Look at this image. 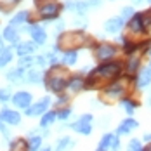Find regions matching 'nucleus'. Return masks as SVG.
I'll return each mask as SVG.
<instances>
[{
    "label": "nucleus",
    "instance_id": "3",
    "mask_svg": "<svg viewBox=\"0 0 151 151\" xmlns=\"http://www.w3.org/2000/svg\"><path fill=\"white\" fill-rule=\"evenodd\" d=\"M83 44H85V37L80 31H66V33H63L59 37L56 49L63 47L64 50H78V47L83 45Z\"/></svg>",
    "mask_w": 151,
    "mask_h": 151
},
{
    "label": "nucleus",
    "instance_id": "38",
    "mask_svg": "<svg viewBox=\"0 0 151 151\" xmlns=\"http://www.w3.org/2000/svg\"><path fill=\"white\" fill-rule=\"evenodd\" d=\"M64 103H68V96L61 94L59 97H58V101H56V106H61V104H64Z\"/></svg>",
    "mask_w": 151,
    "mask_h": 151
},
{
    "label": "nucleus",
    "instance_id": "19",
    "mask_svg": "<svg viewBox=\"0 0 151 151\" xmlns=\"http://www.w3.org/2000/svg\"><path fill=\"white\" fill-rule=\"evenodd\" d=\"M26 141H28V150L30 151H40L42 150V141H44V137H42V134H40L38 130L30 132L28 137H26Z\"/></svg>",
    "mask_w": 151,
    "mask_h": 151
},
{
    "label": "nucleus",
    "instance_id": "28",
    "mask_svg": "<svg viewBox=\"0 0 151 151\" xmlns=\"http://www.w3.org/2000/svg\"><path fill=\"white\" fill-rule=\"evenodd\" d=\"M115 139H116V134H104V136L101 137V141H99V150L103 151H111V148H113V142H115Z\"/></svg>",
    "mask_w": 151,
    "mask_h": 151
},
{
    "label": "nucleus",
    "instance_id": "43",
    "mask_svg": "<svg viewBox=\"0 0 151 151\" xmlns=\"http://www.w3.org/2000/svg\"><path fill=\"white\" fill-rule=\"evenodd\" d=\"M4 42H5V40H4V37H0V50H4V49H5V47H4Z\"/></svg>",
    "mask_w": 151,
    "mask_h": 151
},
{
    "label": "nucleus",
    "instance_id": "39",
    "mask_svg": "<svg viewBox=\"0 0 151 151\" xmlns=\"http://www.w3.org/2000/svg\"><path fill=\"white\" fill-rule=\"evenodd\" d=\"M87 5H89V9L91 7H99L101 5V0H87Z\"/></svg>",
    "mask_w": 151,
    "mask_h": 151
},
{
    "label": "nucleus",
    "instance_id": "36",
    "mask_svg": "<svg viewBox=\"0 0 151 151\" xmlns=\"http://www.w3.org/2000/svg\"><path fill=\"white\" fill-rule=\"evenodd\" d=\"M134 14H136V12H134V9H132L130 5H127V7H123V9L120 11V17L123 19V21H125V19H129V21H130V19L134 17Z\"/></svg>",
    "mask_w": 151,
    "mask_h": 151
},
{
    "label": "nucleus",
    "instance_id": "4",
    "mask_svg": "<svg viewBox=\"0 0 151 151\" xmlns=\"http://www.w3.org/2000/svg\"><path fill=\"white\" fill-rule=\"evenodd\" d=\"M37 7H38V16L44 21H52V19H56L59 16L61 9L64 5H61L58 0H50V2H44V4L37 5Z\"/></svg>",
    "mask_w": 151,
    "mask_h": 151
},
{
    "label": "nucleus",
    "instance_id": "32",
    "mask_svg": "<svg viewBox=\"0 0 151 151\" xmlns=\"http://www.w3.org/2000/svg\"><path fill=\"white\" fill-rule=\"evenodd\" d=\"M33 64H35V58L33 56H24V58H19V61H17V66L24 68V70L33 68Z\"/></svg>",
    "mask_w": 151,
    "mask_h": 151
},
{
    "label": "nucleus",
    "instance_id": "14",
    "mask_svg": "<svg viewBox=\"0 0 151 151\" xmlns=\"http://www.w3.org/2000/svg\"><path fill=\"white\" fill-rule=\"evenodd\" d=\"M64 9L75 12L76 16H85V12L89 11V5H87V0H68L64 4Z\"/></svg>",
    "mask_w": 151,
    "mask_h": 151
},
{
    "label": "nucleus",
    "instance_id": "6",
    "mask_svg": "<svg viewBox=\"0 0 151 151\" xmlns=\"http://www.w3.org/2000/svg\"><path fill=\"white\" fill-rule=\"evenodd\" d=\"M92 122H94V116H92L91 113H85V115H82L80 118L73 123H70L68 127L71 129V130H75L78 134H82V136H91L92 132Z\"/></svg>",
    "mask_w": 151,
    "mask_h": 151
},
{
    "label": "nucleus",
    "instance_id": "46",
    "mask_svg": "<svg viewBox=\"0 0 151 151\" xmlns=\"http://www.w3.org/2000/svg\"><path fill=\"white\" fill-rule=\"evenodd\" d=\"M132 2H134V4H141V2H142V0H132Z\"/></svg>",
    "mask_w": 151,
    "mask_h": 151
},
{
    "label": "nucleus",
    "instance_id": "11",
    "mask_svg": "<svg viewBox=\"0 0 151 151\" xmlns=\"http://www.w3.org/2000/svg\"><path fill=\"white\" fill-rule=\"evenodd\" d=\"M127 28H129V31H130L132 35H142V33H146V31H148V28L144 26L142 12H136V14H134V17L129 21Z\"/></svg>",
    "mask_w": 151,
    "mask_h": 151
},
{
    "label": "nucleus",
    "instance_id": "13",
    "mask_svg": "<svg viewBox=\"0 0 151 151\" xmlns=\"http://www.w3.org/2000/svg\"><path fill=\"white\" fill-rule=\"evenodd\" d=\"M30 37H31V42H35L37 45L40 47V45H45V42H47V31L40 26V24H31L30 26Z\"/></svg>",
    "mask_w": 151,
    "mask_h": 151
},
{
    "label": "nucleus",
    "instance_id": "47",
    "mask_svg": "<svg viewBox=\"0 0 151 151\" xmlns=\"http://www.w3.org/2000/svg\"><path fill=\"white\" fill-rule=\"evenodd\" d=\"M148 56H150V58H151V47H150V50H148Z\"/></svg>",
    "mask_w": 151,
    "mask_h": 151
},
{
    "label": "nucleus",
    "instance_id": "5",
    "mask_svg": "<svg viewBox=\"0 0 151 151\" xmlns=\"http://www.w3.org/2000/svg\"><path fill=\"white\" fill-rule=\"evenodd\" d=\"M94 56H96L97 61H101V64L103 63H109V61L116 56V47L113 45V44L103 42V44L94 47Z\"/></svg>",
    "mask_w": 151,
    "mask_h": 151
},
{
    "label": "nucleus",
    "instance_id": "1",
    "mask_svg": "<svg viewBox=\"0 0 151 151\" xmlns=\"http://www.w3.org/2000/svg\"><path fill=\"white\" fill-rule=\"evenodd\" d=\"M123 71V64L120 61H109V63H103L97 68H94L89 76L85 78V89H94L97 87L101 82L106 80H116Z\"/></svg>",
    "mask_w": 151,
    "mask_h": 151
},
{
    "label": "nucleus",
    "instance_id": "7",
    "mask_svg": "<svg viewBox=\"0 0 151 151\" xmlns=\"http://www.w3.org/2000/svg\"><path fill=\"white\" fill-rule=\"evenodd\" d=\"M50 96H44L40 101H37V103H33V104L24 111V115L26 116H44L47 111H49V106H50Z\"/></svg>",
    "mask_w": 151,
    "mask_h": 151
},
{
    "label": "nucleus",
    "instance_id": "50",
    "mask_svg": "<svg viewBox=\"0 0 151 151\" xmlns=\"http://www.w3.org/2000/svg\"><path fill=\"white\" fill-rule=\"evenodd\" d=\"M150 11H151V9H150Z\"/></svg>",
    "mask_w": 151,
    "mask_h": 151
},
{
    "label": "nucleus",
    "instance_id": "9",
    "mask_svg": "<svg viewBox=\"0 0 151 151\" xmlns=\"http://www.w3.org/2000/svg\"><path fill=\"white\" fill-rule=\"evenodd\" d=\"M31 101H33V96H31V92H28V91H19L12 96V104H14L16 108H19V109H24V111L33 104Z\"/></svg>",
    "mask_w": 151,
    "mask_h": 151
},
{
    "label": "nucleus",
    "instance_id": "49",
    "mask_svg": "<svg viewBox=\"0 0 151 151\" xmlns=\"http://www.w3.org/2000/svg\"><path fill=\"white\" fill-rule=\"evenodd\" d=\"M148 2H150V4H151V0H148Z\"/></svg>",
    "mask_w": 151,
    "mask_h": 151
},
{
    "label": "nucleus",
    "instance_id": "16",
    "mask_svg": "<svg viewBox=\"0 0 151 151\" xmlns=\"http://www.w3.org/2000/svg\"><path fill=\"white\" fill-rule=\"evenodd\" d=\"M37 44L35 42H30V40H24V42H19L16 45V54L19 58H24V56H33L35 50H37Z\"/></svg>",
    "mask_w": 151,
    "mask_h": 151
},
{
    "label": "nucleus",
    "instance_id": "34",
    "mask_svg": "<svg viewBox=\"0 0 151 151\" xmlns=\"http://www.w3.org/2000/svg\"><path fill=\"white\" fill-rule=\"evenodd\" d=\"M19 2H21V0H0V11H2L4 14H7L16 4H19Z\"/></svg>",
    "mask_w": 151,
    "mask_h": 151
},
{
    "label": "nucleus",
    "instance_id": "33",
    "mask_svg": "<svg viewBox=\"0 0 151 151\" xmlns=\"http://www.w3.org/2000/svg\"><path fill=\"white\" fill-rule=\"evenodd\" d=\"M71 115H73V109L70 106H64V108H59L58 109V120H61V122H66Z\"/></svg>",
    "mask_w": 151,
    "mask_h": 151
},
{
    "label": "nucleus",
    "instance_id": "44",
    "mask_svg": "<svg viewBox=\"0 0 151 151\" xmlns=\"http://www.w3.org/2000/svg\"><path fill=\"white\" fill-rule=\"evenodd\" d=\"M40 151H52V148H50V146H45V148H42Z\"/></svg>",
    "mask_w": 151,
    "mask_h": 151
},
{
    "label": "nucleus",
    "instance_id": "21",
    "mask_svg": "<svg viewBox=\"0 0 151 151\" xmlns=\"http://www.w3.org/2000/svg\"><path fill=\"white\" fill-rule=\"evenodd\" d=\"M26 71H28V70L17 66L14 70L7 71V73H5V78H7L9 82H12V83H23V82H24V76H26Z\"/></svg>",
    "mask_w": 151,
    "mask_h": 151
},
{
    "label": "nucleus",
    "instance_id": "48",
    "mask_svg": "<svg viewBox=\"0 0 151 151\" xmlns=\"http://www.w3.org/2000/svg\"><path fill=\"white\" fill-rule=\"evenodd\" d=\"M96 151H103V150H99V148H97V150H96Z\"/></svg>",
    "mask_w": 151,
    "mask_h": 151
},
{
    "label": "nucleus",
    "instance_id": "8",
    "mask_svg": "<svg viewBox=\"0 0 151 151\" xmlns=\"http://www.w3.org/2000/svg\"><path fill=\"white\" fill-rule=\"evenodd\" d=\"M103 92L109 99H122V97H125V83L120 80H115L109 85H106Z\"/></svg>",
    "mask_w": 151,
    "mask_h": 151
},
{
    "label": "nucleus",
    "instance_id": "10",
    "mask_svg": "<svg viewBox=\"0 0 151 151\" xmlns=\"http://www.w3.org/2000/svg\"><path fill=\"white\" fill-rule=\"evenodd\" d=\"M0 118L4 120L5 125L16 127V125H19V123H21V113H19V111H16V109L7 108V106H4V108L0 109Z\"/></svg>",
    "mask_w": 151,
    "mask_h": 151
},
{
    "label": "nucleus",
    "instance_id": "25",
    "mask_svg": "<svg viewBox=\"0 0 151 151\" xmlns=\"http://www.w3.org/2000/svg\"><path fill=\"white\" fill-rule=\"evenodd\" d=\"M139 66H141V58L139 56H130L127 64H125V70H127V73L130 76H134L139 71Z\"/></svg>",
    "mask_w": 151,
    "mask_h": 151
},
{
    "label": "nucleus",
    "instance_id": "15",
    "mask_svg": "<svg viewBox=\"0 0 151 151\" xmlns=\"http://www.w3.org/2000/svg\"><path fill=\"white\" fill-rule=\"evenodd\" d=\"M137 127H139V123H137V120H134V118H125V120H122V123L116 127V136H129L132 130H136Z\"/></svg>",
    "mask_w": 151,
    "mask_h": 151
},
{
    "label": "nucleus",
    "instance_id": "37",
    "mask_svg": "<svg viewBox=\"0 0 151 151\" xmlns=\"http://www.w3.org/2000/svg\"><path fill=\"white\" fill-rule=\"evenodd\" d=\"M11 99V91L9 89H0V103H7Z\"/></svg>",
    "mask_w": 151,
    "mask_h": 151
},
{
    "label": "nucleus",
    "instance_id": "26",
    "mask_svg": "<svg viewBox=\"0 0 151 151\" xmlns=\"http://www.w3.org/2000/svg\"><path fill=\"white\" fill-rule=\"evenodd\" d=\"M42 70L40 68H30L28 71H26V76H24V82L26 83H40V80H42Z\"/></svg>",
    "mask_w": 151,
    "mask_h": 151
},
{
    "label": "nucleus",
    "instance_id": "12",
    "mask_svg": "<svg viewBox=\"0 0 151 151\" xmlns=\"http://www.w3.org/2000/svg\"><path fill=\"white\" fill-rule=\"evenodd\" d=\"M26 24H35L30 19V11H19V12H16V14L12 16V19H11V23H9V26L17 28V30H21V28L26 26Z\"/></svg>",
    "mask_w": 151,
    "mask_h": 151
},
{
    "label": "nucleus",
    "instance_id": "41",
    "mask_svg": "<svg viewBox=\"0 0 151 151\" xmlns=\"http://www.w3.org/2000/svg\"><path fill=\"white\" fill-rule=\"evenodd\" d=\"M63 30H64V23L59 21V23H58V26H56V33H61Z\"/></svg>",
    "mask_w": 151,
    "mask_h": 151
},
{
    "label": "nucleus",
    "instance_id": "31",
    "mask_svg": "<svg viewBox=\"0 0 151 151\" xmlns=\"http://www.w3.org/2000/svg\"><path fill=\"white\" fill-rule=\"evenodd\" d=\"M12 61V47H5L4 50H0V68L7 66Z\"/></svg>",
    "mask_w": 151,
    "mask_h": 151
},
{
    "label": "nucleus",
    "instance_id": "45",
    "mask_svg": "<svg viewBox=\"0 0 151 151\" xmlns=\"http://www.w3.org/2000/svg\"><path fill=\"white\" fill-rule=\"evenodd\" d=\"M144 151H151V142L148 144V146H144Z\"/></svg>",
    "mask_w": 151,
    "mask_h": 151
},
{
    "label": "nucleus",
    "instance_id": "30",
    "mask_svg": "<svg viewBox=\"0 0 151 151\" xmlns=\"http://www.w3.org/2000/svg\"><path fill=\"white\" fill-rule=\"evenodd\" d=\"M78 59V52L76 50H64L63 56H61V63L66 64V66H73Z\"/></svg>",
    "mask_w": 151,
    "mask_h": 151
},
{
    "label": "nucleus",
    "instance_id": "24",
    "mask_svg": "<svg viewBox=\"0 0 151 151\" xmlns=\"http://www.w3.org/2000/svg\"><path fill=\"white\" fill-rule=\"evenodd\" d=\"M56 120H58V109H49L44 116H40V123L38 125L42 129H47V127H50Z\"/></svg>",
    "mask_w": 151,
    "mask_h": 151
},
{
    "label": "nucleus",
    "instance_id": "2",
    "mask_svg": "<svg viewBox=\"0 0 151 151\" xmlns=\"http://www.w3.org/2000/svg\"><path fill=\"white\" fill-rule=\"evenodd\" d=\"M68 80L70 78L66 76V68L54 64V66H50L49 73L45 75V87L47 91L54 92V94H61L68 87Z\"/></svg>",
    "mask_w": 151,
    "mask_h": 151
},
{
    "label": "nucleus",
    "instance_id": "18",
    "mask_svg": "<svg viewBox=\"0 0 151 151\" xmlns=\"http://www.w3.org/2000/svg\"><path fill=\"white\" fill-rule=\"evenodd\" d=\"M123 24H125V21L122 19L120 16H116V17H109V19L104 23V31L106 33H118V31H122Z\"/></svg>",
    "mask_w": 151,
    "mask_h": 151
},
{
    "label": "nucleus",
    "instance_id": "35",
    "mask_svg": "<svg viewBox=\"0 0 151 151\" xmlns=\"http://www.w3.org/2000/svg\"><path fill=\"white\" fill-rule=\"evenodd\" d=\"M127 151H144V146L139 139H130L127 144Z\"/></svg>",
    "mask_w": 151,
    "mask_h": 151
},
{
    "label": "nucleus",
    "instance_id": "29",
    "mask_svg": "<svg viewBox=\"0 0 151 151\" xmlns=\"http://www.w3.org/2000/svg\"><path fill=\"white\" fill-rule=\"evenodd\" d=\"M9 151H30L28 150V141L23 139V137H17V139H14V141H11Z\"/></svg>",
    "mask_w": 151,
    "mask_h": 151
},
{
    "label": "nucleus",
    "instance_id": "17",
    "mask_svg": "<svg viewBox=\"0 0 151 151\" xmlns=\"http://www.w3.org/2000/svg\"><path fill=\"white\" fill-rule=\"evenodd\" d=\"M151 83V63L146 66V68H142L141 71H139V75L136 78V87L137 89H144V87H148Z\"/></svg>",
    "mask_w": 151,
    "mask_h": 151
},
{
    "label": "nucleus",
    "instance_id": "40",
    "mask_svg": "<svg viewBox=\"0 0 151 151\" xmlns=\"http://www.w3.org/2000/svg\"><path fill=\"white\" fill-rule=\"evenodd\" d=\"M111 151H120V137H118V136H116L115 142H113V148H111Z\"/></svg>",
    "mask_w": 151,
    "mask_h": 151
},
{
    "label": "nucleus",
    "instance_id": "22",
    "mask_svg": "<svg viewBox=\"0 0 151 151\" xmlns=\"http://www.w3.org/2000/svg\"><path fill=\"white\" fill-rule=\"evenodd\" d=\"M2 37H4V40H5L7 44H11V45H17V44H19V42H17V40H19V30H17V28L5 26Z\"/></svg>",
    "mask_w": 151,
    "mask_h": 151
},
{
    "label": "nucleus",
    "instance_id": "20",
    "mask_svg": "<svg viewBox=\"0 0 151 151\" xmlns=\"http://www.w3.org/2000/svg\"><path fill=\"white\" fill-rule=\"evenodd\" d=\"M68 89L71 92H80L85 89V78L80 75V73H76V75H71L70 76V80H68Z\"/></svg>",
    "mask_w": 151,
    "mask_h": 151
},
{
    "label": "nucleus",
    "instance_id": "42",
    "mask_svg": "<svg viewBox=\"0 0 151 151\" xmlns=\"http://www.w3.org/2000/svg\"><path fill=\"white\" fill-rule=\"evenodd\" d=\"M142 141L150 144V142H151V134H144V136H142Z\"/></svg>",
    "mask_w": 151,
    "mask_h": 151
},
{
    "label": "nucleus",
    "instance_id": "23",
    "mask_svg": "<svg viewBox=\"0 0 151 151\" xmlns=\"http://www.w3.org/2000/svg\"><path fill=\"white\" fill-rule=\"evenodd\" d=\"M120 106L123 108V111L129 115V116H132L134 113H136V109H137V106H139V103H137L136 99H132V97H122L120 99Z\"/></svg>",
    "mask_w": 151,
    "mask_h": 151
},
{
    "label": "nucleus",
    "instance_id": "27",
    "mask_svg": "<svg viewBox=\"0 0 151 151\" xmlns=\"http://www.w3.org/2000/svg\"><path fill=\"white\" fill-rule=\"evenodd\" d=\"M73 146H75V141L70 136H64V137H61V139H58L54 151H70Z\"/></svg>",
    "mask_w": 151,
    "mask_h": 151
}]
</instances>
